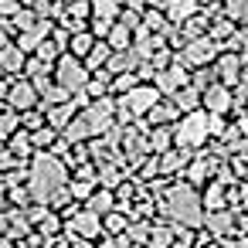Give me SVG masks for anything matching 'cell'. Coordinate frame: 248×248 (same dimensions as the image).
Instances as JSON below:
<instances>
[{
    "label": "cell",
    "instance_id": "obj_1",
    "mask_svg": "<svg viewBox=\"0 0 248 248\" xmlns=\"http://www.w3.org/2000/svg\"><path fill=\"white\" fill-rule=\"evenodd\" d=\"M62 180H65V170H62V163H55L51 156H38V163H34V194L41 197V201H48L58 187H62Z\"/></svg>",
    "mask_w": 248,
    "mask_h": 248
},
{
    "label": "cell",
    "instance_id": "obj_13",
    "mask_svg": "<svg viewBox=\"0 0 248 248\" xmlns=\"http://www.w3.org/2000/svg\"><path fill=\"white\" fill-rule=\"evenodd\" d=\"M177 82H180V75H177V72H170V75H163V85H167V89H173Z\"/></svg>",
    "mask_w": 248,
    "mask_h": 248
},
{
    "label": "cell",
    "instance_id": "obj_9",
    "mask_svg": "<svg viewBox=\"0 0 248 248\" xmlns=\"http://www.w3.org/2000/svg\"><path fill=\"white\" fill-rule=\"evenodd\" d=\"M0 62H4V68H17L21 65V51L17 48H7L4 55H0Z\"/></svg>",
    "mask_w": 248,
    "mask_h": 248
},
{
    "label": "cell",
    "instance_id": "obj_6",
    "mask_svg": "<svg viewBox=\"0 0 248 248\" xmlns=\"http://www.w3.org/2000/svg\"><path fill=\"white\" fill-rule=\"evenodd\" d=\"M211 55H214V51H211V48H207L204 41H197V45H190V51H187V58H190V62H207Z\"/></svg>",
    "mask_w": 248,
    "mask_h": 248
},
{
    "label": "cell",
    "instance_id": "obj_8",
    "mask_svg": "<svg viewBox=\"0 0 248 248\" xmlns=\"http://www.w3.org/2000/svg\"><path fill=\"white\" fill-rule=\"evenodd\" d=\"M31 102H34V92L24 89V85H17V89H14V106H24V109H28Z\"/></svg>",
    "mask_w": 248,
    "mask_h": 248
},
{
    "label": "cell",
    "instance_id": "obj_10",
    "mask_svg": "<svg viewBox=\"0 0 248 248\" xmlns=\"http://www.w3.org/2000/svg\"><path fill=\"white\" fill-rule=\"evenodd\" d=\"M92 4H95V11H99V14H112L116 0H92Z\"/></svg>",
    "mask_w": 248,
    "mask_h": 248
},
{
    "label": "cell",
    "instance_id": "obj_4",
    "mask_svg": "<svg viewBox=\"0 0 248 248\" xmlns=\"http://www.w3.org/2000/svg\"><path fill=\"white\" fill-rule=\"evenodd\" d=\"M204 116H190L184 126H180V143H190V146H197V143H204Z\"/></svg>",
    "mask_w": 248,
    "mask_h": 248
},
{
    "label": "cell",
    "instance_id": "obj_2",
    "mask_svg": "<svg viewBox=\"0 0 248 248\" xmlns=\"http://www.w3.org/2000/svg\"><path fill=\"white\" fill-rule=\"evenodd\" d=\"M170 214L180 217V221H197V197L190 190H173L170 194Z\"/></svg>",
    "mask_w": 248,
    "mask_h": 248
},
{
    "label": "cell",
    "instance_id": "obj_11",
    "mask_svg": "<svg viewBox=\"0 0 248 248\" xmlns=\"http://www.w3.org/2000/svg\"><path fill=\"white\" fill-rule=\"evenodd\" d=\"M184 14H190V0H177L173 4V17H184Z\"/></svg>",
    "mask_w": 248,
    "mask_h": 248
},
{
    "label": "cell",
    "instance_id": "obj_3",
    "mask_svg": "<svg viewBox=\"0 0 248 248\" xmlns=\"http://www.w3.org/2000/svg\"><path fill=\"white\" fill-rule=\"evenodd\" d=\"M58 75H62V85L65 89H82L85 85V72L75 65V58H65L62 68H58Z\"/></svg>",
    "mask_w": 248,
    "mask_h": 248
},
{
    "label": "cell",
    "instance_id": "obj_5",
    "mask_svg": "<svg viewBox=\"0 0 248 248\" xmlns=\"http://www.w3.org/2000/svg\"><path fill=\"white\" fill-rule=\"evenodd\" d=\"M153 99H156V95H153L150 89H140V92H133L126 102H129V109H133V112H143V109H150V106H153Z\"/></svg>",
    "mask_w": 248,
    "mask_h": 248
},
{
    "label": "cell",
    "instance_id": "obj_12",
    "mask_svg": "<svg viewBox=\"0 0 248 248\" xmlns=\"http://www.w3.org/2000/svg\"><path fill=\"white\" fill-rule=\"evenodd\" d=\"M89 45H92L89 38H75V41H72V48H75L78 55H85V48H89Z\"/></svg>",
    "mask_w": 248,
    "mask_h": 248
},
{
    "label": "cell",
    "instance_id": "obj_7",
    "mask_svg": "<svg viewBox=\"0 0 248 248\" xmlns=\"http://www.w3.org/2000/svg\"><path fill=\"white\" fill-rule=\"evenodd\" d=\"M207 106H211L214 112H221V109H228V95H224L221 89H217V92L211 89V92H207Z\"/></svg>",
    "mask_w": 248,
    "mask_h": 248
},
{
    "label": "cell",
    "instance_id": "obj_14",
    "mask_svg": "<svg viewBox=\"0 0 248 248\" xmlns=\"http://www.w3.org/2000/svg\"><path fill=\"white\" fill-rule=\"evenodd\" d=\"M78 228H82V231H95V221H92V217H82Z\"/></svg>",
    "mask_w": 248,
    "mask_h": 248
}]
</instances>
